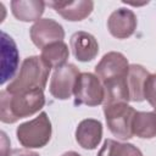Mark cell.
Listing matches in <instances>:
<instances>
[{
	"label": "cell",
	"instance_id": "cell-1",
	"mask_svg": "<svg viewBox=\"0 0 156 156\" xmlns=\"http://www.w3.org/2000/svg\"><path fill=\"white\" fill-rule=\"evenodd\" d=\"M45 105L43 89H30L10 94L7 90L0 93V119L2 123H15L21 118L39 112Z\"/></svg>",
	"mask_w": 156,
	"mask_h": 156
},
{
	"label": "cell",
	"instance_id": "cell-2",
	"mask_svg": "<svg viewBox=\"0 0 156 156\" xmlns=\"http://www.w3.org/2000/svg\"><path fill=\"white\" fill-rule=\"evenodd\" d=\"M51 66L41 56H29L23 60L16 77L9 83L10 94H16L30 89H45Z\"/></svg>",
	"mask_w": 156,
	"mask_h": 156
},
{
	"label": "cell",
	"instance_id": "cell-3",
	"mask_svg": "<svg viewBox=\"0 0 156 156\" xmlns=\"http://www.w3.org/2000/svg\"><path fill=\"white\" fill-rule=\"evenodd\" d=\"M51 122L46 112H40L35 118L20 124L16 129L17 140L26 149H40L51 139Z\"/></svg>",
	"mask_w": 156,
	"mask_h": 156
},
{
	"label": "cell",
	"instance_id": "cell-4",
	"mask_svg": "<svg viewBox=\"0 0 156 156\" xmlns=\"http://www.w3.org/2000/svg\"><path fill=\"white\" fill-rule=\"evenodd\" d=\"M135 112L127 102L104 105V115L110 132L122 140L133 136V118Z\"/></svg>",
	"mask_w": 156,
	"mask_h": 156
},
{
	"label": "cell",
	"instance_id": "cell-5",
	"mask_svg": "<svg viewBox=\"0 0 156 156\" xmlns=\"http://www.w3.org/2000/svg\"><path fill=\"white\" fill-rule=\"evenodd\" d=\"M74 105L98 106L104 102L105 90L101 80L93 73H80L76 80L74 90Z\"/></svg>",
	"mask_w": 156,
	"mask_h": 156
},
{
	"label": "cell",
	"instance_id": "cell-6",
	"mask_svg": "<svg viewBox=\"0 0 156 156\" xmlns=\"http://www.w3.org/2000/svg\"><path fill=\"white\" fill-rule=\"evenodd\" d=\"M78 68L72 63H66L55 68L50 79V94L57 100H67L72 96L76 80L79 76Z\"/></svg>",
	"mask_w": 156,
	"mask_h": 156
},
{
	"label": "cell",
	"instance_id": "cell-7",
	"mask_svg": "<svg viewBox=\"0 0 156 156\" xmlns=\"http://www.w3.org/2000/svg\"><path fill=\"white\" fill-rule=\"evenodd\" d=\"M129 63L126 56L117 51H110L102 56L100 62L95 66V76L105 83L111 79L127 77Z\"/></svg>",
	"mask_w": 156,
	"mask_h": 156
},
{
	"label": "cell",
	"instance_id": "cell-8",
	"mask_svg": "<svg viewBox=\"0 0 156 156\" xmlns=\"http://www.w3.org/2000/svg\"><path fill=\"white\" fill-rule=\"evenodd\" d=\"M29 35L33 44L43 50L51 43L62 41L65 38V30L58 22L51 18H40L30 27Z\"/></svg>",
	"mask_w": 156,
	"mask_h": 156
},
{
	"label": "cell",
	"instance_id": "cell-9",
	"mask_svg": "<svg viewBox=\"0 0 156 156\" xmlns=\"http://www.w3.org/2000/svg\"><path fill=\"white\" fill-rule=\"evenodd\" d=\"M136 16L135 13L124 7L115 10L107 20V29L110 34L117 39H127L134 34L136 29Z\"/></svg>",
	"mask_w": 156,
	"mask_h": 156
},
{
	"label": "cell",
	"instance_id": "cell-10",
	"mask_svg": "<svg viewBox=\"0 0 156 156\" xmlns=\"http://www.w3.org/2000/svg\"><path fill=\"white\" fill-rule=\"evenodd\" d=\"M18 62L20 55L15 40L5 32H1V84L16 77Z\"/></svg>",
	"mask_w": 156,
	"mask_h": 156
},
{
	"label": "cell",
	"instance_id": "cell-11",
	"mask_svg": "<svg viewBox=\"0 0 156 156\" xmlns=\"http://www.w3.org/2000/svg\"><path fill=\"white\" fill-rule=\"evenodd\" d=\"M74 57L80 62H89L94 60L99 52V43L95 37L88 32H76L69 40Z\"/></svg>",
	"mask_w": 156,
	"mask_h": 156
},
{
	"label": "cell",
	"instance_id": "cell-12",
	"mask_svg": "<svg viewBox=\"0 0 156 156\" xmlns=\"http://www.w3.org/2000/svg\"><path fill=\"white\" fill-rule=\"evenodd\" d=\"M46 5L52 7L61 17L71 22L83 21L93 12L94 9V2L91 0H79L68 2L49 1L46 2Z\"/></svg>",
	"mask_w": 156,
	"mask_h": 156
},
{
	"label": "cell",
	"instance_id": "cell-13",
	"mask_svg": "<svg viewBox=\"0 0 156 156\" xmlns=\"http://www.w3.org/2000/svg\"><path fill=\"white\" fill-rule=\"evenodd\" d=\"M102 139V124L94 118H87L79 122L76 129V140L83 149H95Z\"/></svg>",
	"mask_w": 156,
	"mask_h": 156
},
{
	"label": "cell",
	"instance_id": "cell-14",
	"mask_svg": "<svg viewBox=\"0 0 156 156\" xmlns=\"http://www.w3.org/2000/svg\"><path fill=\"white\" fill-rule=\"evenodd\" d=\"M45 5L46 2L39 0H13L11 1V11L22 22H37L44 13Z\"/></svg>",
	"mask_w": 156,
	"mask_h": 156
},
{
	"label": "cell",
	"instance_id": "cell-15",
	"mask_svg": "<svg viewBox=\"0 0 156 156\" xmlns=\"http://www.w3.org/2000/svg\"><path fill=\"white\" fill-rule=\"evenodd\" d=\"M150 73L140 65H129L127 76V84L129 91V100L140 102L144 100V85Z\"/></svg>",
	"mask_w": 156,
	"mask_h": 156
},
{
	"label": "cell",
	"instance_id": "cell-16",
	"mask_svg": "<svg viewBox=\"0 0 156 156\" xmlns=\"http://www.w3.org/2000/svg\"><path fill=\"white\" fill-rule=\"evenodd\" d=\"M105 90L104 105H111L117 102H128L129 91L127 84V77L116 78L102 83Z\"/></svg>",
	"mask_w": 156,
	"mask_h": 156
},
{
	"label": "cell",
	"instance_id": "cell-17",
	"mask_svg": "<svg viewBox=\"0 0 156 156\" xmlns=\"http://www.w3.org/2000/svg\"><path fill=\"white\" fill-rule=\"evenodd\" d=\"M133 134L141 139H151L156 136V113L155 112H135L133 118Z\"/></svg>",
	"mask_w": 156,
	"mask_h": 156
},
{
	"label": "cell",
	"instance_id": "cell-18",
	"mask_svg": "<svg viewBox=\"0 0 156 156\" xmlns=\"http://www.w3.org/2000/svg\"><path fill=\"white\" fill-rule=\"evenodd\" d=\"M68 56V46L66 43H63V40L51 43L41 50V57L51 66V68H57L66 65Z\"/></svg>",
	"mask_w": 156,
	"mask_h": 156
},
{
	"label": "cell",
	"instance_id": "cell-19",
	"mask_svg": "<svg viewBox=\"0 0 156 156\" xmlns=\"http://www.w3.org/2000/svg\"><path fill=\"white\" fill-rule=\"evenodd\" d=\"M98 156H143V154L133 144L119 143L112 139H106Z\"/></svg>",
	"mask_w": 156,
	"mask_h": 156
},
{
	"label": "cell",
	"instance_id": "cell-20",
	"mask_svg": "<svg viewBox=\"0 0 156 156\" xmlns=\"http://www.w3.org/2000/svg\"><path fill=\"white\" fill-rule=\"evenodd\" d=\"M144 100L156 108V74H150L144 85Z\"/></svg>",
	"mask_w": 156,
	"mask_h": 156
},
{
	"label": "cell",
	"instance_id": "cell-21",
	"mask_svg": "<svg viewBox=\"0 0 156 156\" xmlns=\"http://www.w3.org/2000/svg\"><path fill=\"white\" fill-rule=\"evenodd\" d=\"M9 156H39L30 149H13L10 151Z\"/></svg>",
	"mask_w": 156,
	"mask_h": 156
},
{
	"label": "cell",
	"instance_id": "cell-22",
	"mask_svg": "<svg viewBox=\"0 0 156 156\" xmlns=\"http://www.w3.org/2000/svg\"><path fill=\"white\" fill-rule=\"evenodd\" d=\"M61 156H82V155H79V154L76 152V151H67V152L62 154Z\"/></svg>",
	"mask_w": 156,
	"mask_h": 156
},
{
	"label": "cell",
	"instance_id": "cell-23",
	"mask_svg": "<svg viewBox=\"0 0 156 156\" xmlns=\"http://www.w3.org/2000/svg\"><path fill=\"white\" fill-rule=\"evenodd\" d=\"M154 112H155V113H156V108H155V111H154Z\"/></svg>",
	"mask_w": 156,
	"mask_h": 156
}]
</instances>
